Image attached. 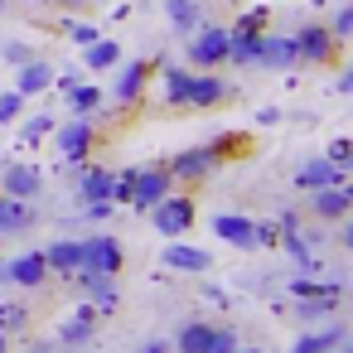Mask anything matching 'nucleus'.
Returning <instances> with one entry per match:
<instances>
[{"mask_svg": "<svg viewBox=\"0 0 353 353\" xmlns=\"http://www.w3.org/2000/svg\"><path fill=\"white\" fill-rule=\"evenodd\" d=\"M290 39H295V59H300V63H314V68H334V63H339V49H343V44L329 34V25L310 20V25H300Z\"/></svg>", "mask_w": 353, "mask_h": 353, "instance_id": "nucleus-2", "label": "nucleus"}, {"mask_svg": "<svg viewBox=\"0 0 353 353\" xmlns=\"http://www.w3.org/2000/svg\"><path fill=\"white\" fill-rule=\"evenodd\" d=\"M92 334H97V310L83 300V310H73V314L59 324V343H63V348H78V343H88Z\"/></svg>", "mask_w": 353, "mask_h": 353, "instance_id": "nucleus-21", "label": "nucleus"}, {"mask_svg": "<svg viewBox=\"0 0 353 353\" xmlns=\"http://www.w3.org/2000/svg\"><path fill=\"white\" fill-rule=\"evenodd\" d=\"M256 68H276V73L300 68V59H295V39H290V34H266V39H261V59H256Z\"/></svg>", "mask_w": 353, "mask_h": 353, "instance_id": "nucleus-19", "label": "nucleus"}, {"mask_svg": "<svg viewBox=\"0 0 353 353\" xmlns=\"http://www.w3.org/2000/svg\"><path fill=\"white\" fill-rule=\"evenodd\" d=\"M213 232H218L223 242H232L237 252H256V223L242 218V213H218V218H213Z\"/></svg>", "mask_w": 353, "mask_h": 353, "instance_id": "nucleus-17", "label": "nucleus"}, {"mask_svg": "<svg viewBox=\"0 0 353 353\" xmlns=\"http://www.w3.org/2000/svg\"><path fill=\"white\" fill-rule=\"evenodd\" d=\"M0 54H6V63H10V68H20V63H30V59H34V49H30V44H0Z\"/></svg>", "mask_w": 353, "mask_h": 353, "instance_id": "nucleus-40", "label": "nucleus"}, {"mask_svg": "<svg viewBox=\"0 0 353 353\" xmlns=\"http://www.w3.org/2000/svg\"><path fill=\"white\" fill-rule=\"evenodd\" d=\"M121 73H117V107L126 112V107H136L141 97H145V83H150V73H155V63L150 59H131V63H117Z\"/></svg>", "mask_w": 353, "mask_h": 353, "instance_id": "nucleus-11", "label": "nucleus"}, {"mask_svg": "<svg viewBox=\"0 0 353 353\" xmlns=\"http://www.w3.org/2000/svg\"><path fill=\"white\" fill-rule=\"evenodd\" d=\"M131 179H136V165L112 174V203H131Z\"/></svg>", "mask_w": 353, "mask_h": 353, "instance_id": "nucleus-37", "label": "nucleus"}, {"mask_svg": "<svg viewBox=\"0 0 353 353\" xmlns=\"http://www.w3.org/2000/svg\"><path fill=\"white\" fill-rule=\"evenodd\" d=\"M208 339H213V319H203V314H199V319H184V324H179V334H174L170 343H174V353H203V348H208Z\"/></svg>", "mask_w": 353, "mask_h": 353, "instance_id": "nucleus-24", "label": "nucleus"}, {"mask_svg": "<svg viewBox=\"0 0 353 353\" xmlns=\"http://www.w3.org/2000/svg\"><path fill=\"white\" fill-rule=\"evenodd\" d=\"M170 165V174H174V184H199V179H208L223 160H218V150L203 141V145H189V150H179L174 160H165Z\"/></svg>", "mask_w": 353, "mask_h": 353, "instance_id": "nucleus-9", "label": "nucleus"}, {"mask_svg": "<svg viewBox=\"0 0 353 353\" xmlns=\"http://www.w3.org/2000/svg\"><path fill=\"white\" fill-rule=\"evenodd\" d=\"M30 329V310L20 305V300H6V305H0V334H25Z\"/></svg>", "mask_w": 353, "mask_h": 353, "instance_id": "nucleus-30", "label": "nucleus"}, {"mask_svg": "<svg viewBox=\"0 0 353 353\" xmlns=\"http://www.w3.org/2000/svg\"><path fill=\"white\" fill-rule=\"evenodd\" d=\"M261 39H266V30H228V63H237V68H256V59H261Z\"/></svg>", "mask_w": 353, "mask_h": 353, "instance_id": "nucleus-18", "label": "nucleus"}, {"mask_svg": "<svg viewBox=\"0 0 353 353\" xmlns=\"http://www.w3.org/2000/svg\"><path fill=\"white\" fill-rule=\"evenodd\" d=\"M112 208H117V203H83V213H88L92 223H102V218H112Z\"/></svg>", "mask_w": 353, "mask_h": 353, "instance_id": "nucleus-44", "label": "nucleus"}, {"mask_svg": "<svg viewBox=\"0 0 353 353\" xmlns=\"http://www.w3.org/2000/svg\"><path fill=\"white\" fill-rule=\"evenodd\" d=\"M126 266V247L107 232H92L83 237V271H97V276H121Z\"/></svg>", "mask_w": 353, "mask_h": 353, "instance_id": "nucleus-8", "label": "nucleus"}, {"mask_svg": "<svg viewBox=\"0 0 353 353\" xmlns=\"http://www.w3.org/2000/svg\"><path fill=\"white\" fill-rule=\"evenodd\" d=\"M68 39H73L78 49H88V44L97 39V25H88V20H78V25H68Z\"/></svg>", "mask_w": 353, "mask_h": 353, "instance_id": "nucleus-41", "label": "nucleus"}, {"mask_svg": "<svg viewBox=\"0 0 353 353\" xmlns=\"http://www.w3.org/2000/svg\"><path fill=\"white\" fill-rule=\"evenodd\" d=\"M83 63H88L92 73H107V68H117V63H121V44H117V39H102V34H97V39H92V44L83 49Z\"/></svg>", "mask_w": 353, "mask_h": 353, "instance_id": "nucleus-27", "label": "nucleus"}, {"mask_svg": "<svg viewBox=\"0 0 353 353\" xmlns=\"http://www.w3.org/2000/svg\"><path fill=\"white\" fill-rule=\"evenodd\" d=\"M20 112H25V97L20 92H0V126L20 121Z\"/></svg>", "mask_w": 353, "mask_h": 353, "instance_id": "nucleus-35", "label": "nucleus"}, {"mask_svg": "<svg viewBox=\"0 0 353 353\" xmlns=\"http://www.w3.org/2000/svg\"><path fill=\"white\" fill-rule=\"evenodd\" d=\"M290 295H295V300H310V295L339 300V295H343V281H314V276H300V281H290Z\"/></svg>", "mask_w": 353, "mask_h": 353, "instance_id": "nucleus-29", "label": "nucleus"}, {"mask_svg": "<svg viewBox=\"0 0 353 353\" xmlns=\"http://www.w3.org/2000/svg\"><path fill=\"white\" fill-rule=\"evenodd\" d=\"M339 339H348V324H324V329H310L290 343V353H329Z\"/></svg>", "mask_w": 353, "mask_h": 353, "instance_id": "nucleus-26", "label": "nucleus"}, {"mask_svg": "<svg viewBox=\"0 0 353 353\" xmlns=\"http://www.w3.org/2000/svg\"><path fill=\"white\" fill-rule=\"evenodd\" d=\"M0 353H10V334H0Z\"/></svg>", "mask_w": 353, "mask_h": 353, "instance_id": "nucleus-47", "label": "nucleus"}, {"mask_svg": "<svg viewBox=\"0 0 353 353\" xmlns=\"http://www.w3.org/2000/svg\"><path fill=\"white\" fill-rule=\"evenodd\" d=\"M208 145L218 150V160H228V155H237V150H242V136H237V131H223V136H213Z\"/></svg>", "mask_w": 353, "mask_h": 353, "instance_id": "nucleus-38", "label": "nucleus"}, {"mask_svg": "<svg viewBox=\"0 0 353 353\" xmlns=\"http://www.w3.org/2000/svg\"><path fill=\"white\" fill-rule=\"evenodd\" d=\"M237 30H266V10H252V15H242V20H237Z\"/></svg>", "mask_w": 353, "mask_h": 353, "instance_id": "nucleus-43", "label": "nucleus"}, {"mask_svg": "<svg viewBox=\"0 0 353 353\" xmlns=\"http://www.w3.org/2000/svg\"><path fill=\"white\" fill-rule=\"evenodd\" d=\"M54 83H59V92L68 97V112H73V117H97V112H102V88L78 83V78H54Z\"/></svg>", "mask_w": 353, "mask_h": 353, "instance_id": "nucleus-16", "label": "nucleus"}, {"mask_svg": "<svg viewBox=\"0 0 353 353\" xmlns=\"http://www.w3.org/2000/svg\"><path fill=\"white\" fill-rule=\"evenodd\" d=\"M348 208H353L348 184H329V189H314V194H310V213H314L319 223H343Z\"/></svg>", "mask_w": 353, "mask_h": 353, "instance_id": "nucleus-13", "label": "nucleus"}, {"mask_svg": "<svg viewBox=\"0 0 353 353\" xmlns=\"http://www.w3.org/2000/svg\"><path fill=\"white\" fill-rule=\"evenodd\" d=\"M232 92H237V88H232V83H223L213 68H189V83H184V107H194V112H213V107H223Z\"/></svg>", "mask_w": 353, "mask_h": 353, "instance_id": "nucleus-4", "label": "nucleus"}, {"mask_svg": "<svg viewBox=\"0 0 353 353\" xmlns=\"http://www.w3.org/2000/svg\"><path fill=\"white\" fill-rule=\"evenodd\" d=\"M59 131V155L68 165H88L92 145H97V117H73L68 126H54Z\"/></svg>", "mask_w": 353, "mask_h": 353, "instance_id": "nucleus-7", "label": "nucleus"}, {"mask_svg": "<svg viewBox=\"0 0 353 353\" xmlns=\"http://www.w3.org/2000/svg\"><path fill=\"white\" fill-rule=\"evenodd\" d=\"M54 126H59V121H54L49 112H39V117H30V121H25V131H20V141H25V145H39L44 136H54Z\"/></svg>", "mask_w": 353, "mask_h": 353, "instance_id": "nucleus-32", "label": "nucleus"}, {"mask_svg": "<svg viewBox=\"0 0 353 353\" xmlns=\"http://www.w3.org/2000/svg\"><path fill=\"white\" fill-rule=\"evenodd\" d=\"M68 281H78L83 300H88V305H92L97 314H107V310H112V305L121 300V285H117V276H97V271H83V266H78V271H73Z\"/></svg>", "mask_w": 353, "mask_h": 353, "instance_id": "nucleus-12", "label": "nucleus"}, {"mask_svg": "<svg viewBox=\"0 0 353 353\" xmlns=\"http://www.w3.org/2000/svg\"><path fill=\"white\" fill-rule=\"evenodd\" d=\"M44 266H49V276H73V271L83 266V242H78V237L49 242V247H44Z\"/></svg>", "mask_w": 353, "mask_h": 353, "instance_id": "nucleus-20", "label": "nucleus"}, {"mask_svg": "<svg viewBox=\"0 0 353 353\" xmlns=\"http://www.w3.org/2000/svg\"><path fill=\"white\" fill-rule=\"evenodd\" d=\"M160 266H165V271H174V276H203V271L213 266V256H208L203 247H184V242H170V247L160 252Z\"/></svg>", "mask_w": 353, "mask_h": 353, "instance_id": "nucleus-14", "label": "nucleus"}, {"mask_svg": "<svg viewBox=\"0 0 353 353\" xmlns=\"http://www.w3.org/2000/svg\"><path fill=\"white\" fill-rule=\"evenodd\" d=\"M184 83L189 68H165V107H184Z\"/></svg>", "mask_w": 353, "mask_h": 353, "instance_id": "nucleus-31", "label": "nucleus"}, {"mask_svg": "<svg viewBox=\"0 0 353 353\" xmlns=\"http://www.w3.org/2000/svg\"><path fill=\"white\" fill-rule=\"evenodd\" d=\"M295 228H300V213H281V228H276V232L285 237V232H295Z\"/></svg>", "mask_w": 353, "mask_h": 353, "instance_id": "nucleus-45", "label": "nucleus"}, {"mask_svg": "<svg viewBox=\"0 0 353 353\" xmlns=\"http://www.w3.org/2000/svg\"><path fill=\"white\" fill-rule=\"evenodd\" d=\"M165 10H170V25H174V34H184V39H189V34L203 25V6H199V0H170Z\"/></svg>", "mask_w": 353, "mask_h": 353, "instance_id": "nucleus-28", "label": "nucleus"}, {"mask_svg": "<svg viewBox=\"0 0 353 353\" xmlns=\"http://www.w3.org/2000/svg\"><path fill=\"white\" fill-rule=\"evenodd\" d=\"M78 199L83 203H112V174L97 170V165L78 170Z\"/></svg>", "mask_w": 353, "mask_h": 353, "instance_id": "nucleus-25", "label": "nucleus"}, {"mask_svg": "<svg viewBox=\"0 0 353 353\" xmlns=\"http://www.w3.org/2000/svg\"><path fill=\"white\" fill-rule=\"evenodd\" d=\"M54 78H59V73H54V63L34 54L30 63H20V73H15V92H20V97H39V92H49V88H54Z\"/></svg>", "mask_w": 353, "mask_h": 353, "instance_id": "nucleus-15", "label": "nucleus"}, {"mask_svg": "<svg viewBox=\"0 0 353 353\" xmlns=\"http://www.w3.org/2000/svg\"><path fill=\"white\" fill-rule=\"evenodd\" d=\"M145 218L155 223V232H160V237H184V232L194 228V218H199V203H194L189 194H174V189H170V194H165Z\"/></svg>", "mask_w": 353, "mask_h": 353, "instance_id": "nucleus-3", "label": "nucleus"}, {"mask_svg": "<svg viewBox=\"0 0 353 353\" xmlns=\"http://www.w3.org/2000/svg\"><path fill=\"white\" fill-rule=\"evenodd\" d=\"M0 281H10L20 290H39L49 281V266H44V252H20L10 261H0Z\"/></svg>", "mask_w": 353, "mask_h": 353, "instance_id": "nucleus-10", "label": "nucleus"}, {"mask_svg": "<svg viewBox=\"0 0 353 353\" xmlns=\"http://www.w3.org/2000/svg\"><path fill=\"white\" fill-rule=\"evenodd\" d=\"M0 10H6V0H0Z\"/></svg>", "mask_w": 353, "mask_h": 353, "instance_id": "nucleus-51", "label": "nucleus"}, {"mask_svg": "<svg viewBox=\"0 0 353 353\" xmlns=\"http://www.w3.org/2000/svg\"><path fill=\"white\" fill-rule=\"evenodd\" d=\"M25 6H39V0H25Z\"/></svg>", "mask_w": 353, "mask_h": 353, "instance_id": "nucleus-50", "label": "nucleus"}, {"mask_svg": "<svg viewBox=\"0 0 353 353\" xmlns=\"http://www.w3.org/2000/svg\"><path fill=\"white\" fill-rule=\"evenodd\" d=\"M334 305H339V300H329V295H310V300H300V310H295V314L314 324V319H329V314H334Z\"/></svg>", "mask_w": 353, "mask_h": 353, "instance_id": "nucleus-33", "label": "nucleus"}, {"mask_svg": "<svg viewBox=\"0 0 353 353\" xmlns=\"http://www.w3.org/2000/svg\"><path fill=\"white\" fill-rule=\"evenodd\" d=\"M329 184H343V170H339V165H329V160H310V165H300V170H295V189H305V194L329 189Z\"/></svg>", "mask_w": 353, "mask_h": 353, "instance_id": "nucleus-23", "label": "nucleus"}, {"mask_svg": "<svg viewBox=\"0 0 353 353\" xmlns=\"http://www.w3.org/2000/svg\"><path fill=\"white\" fill-rule=\"evenodd\" d=\"M34 353H59V348H49V343H44V348H34Z\"/></svg>", "mask_w": 353, "mask_h": 353, "instance_id": "nucleus-49", "label": "nucleus"}, {"mask_svg": "<svg viewBox=\"0 0 353 353\" xmlns=\"http://www.w3.org/2000/svg\"><path fill=\"white\" fill-rule=\"evenodd\" d=\"M184 59H189V68H218V63H228V30L223 25H199L189 34Z\"/></svg>", "mask_w": 353, "mask_h": 353, "instance_id": "nucleus-5", "label": "nucleus"}, {"mask_svg": "<svg viewBox=\"0 0 353 353\" xmlns=\"http://www.w3.org/2000/svg\"><path fill=\"white\" fill-rule=\"evenodd\" d=\"M39 189H44V170L34 160H6V165H0V194H6V199L34 203Z\"/></svg>", "mask_w": 353, "mask_h": 353, "instance_id": "nucleus-6", "label": "nucleus"}, {"mask_svg": "<svg viewBox=\"0 0 353 353\" xmlns=\"http://www.w3.org/2000/svg\"><path fill=\"white\" fill-rule=\"evenodd\" d=\"M324 160H329V165H339V170L348 174V160H353V141H343V136H339V141H329V155H324Z\"/></svg>", "mask_w": 353, "mask_h": 353, "instance_id": "nucleus-36", "label": "nucleus"}, {"mask_svg": "<svg viewBox=\"0 0 353 353\" xmlns=\"http://www.w3.org/2000/svg\"><path fill=\"white\" fill-rule=\"evenodd\" d=\"M232 348H237V329L213 324V339H208V348H203V353H232Z\"/></svg>", "mask_w": 353, "mask_h": 353, "instance_id": "nucleus-34", "label": "nucleus"}, {"mask_svg": "<svg viewBox=\"0 0 353 353\" xmlns=\"http://www.w3.org/2000/svg\"><path fill=\"white\" fill-rule=\"evenodd\" d=\"M256 121H261V126H271V121H281V112H276V107H261V112H256Z\"/></svg>", "mask_w": 353, "mask_h": 353, "instance_id": "nucleus-46", "label": "nucleus"}, {"mask_svg": "<svg viewBox=\"0 0 353 353\" xmlns=\"http://www.w3.org/2000/svg\"><path fill=\"white\" fill-rule=\"evenodd\" d=\"M170 189H174L170 165H165V160H145V165H136V179H131V203H126V208L150 213V208H155Z\"/></svg>", "mask_w": 353, "mask_h": 353, "instance_id": "nucleus-1", "label": "nucleus"}, {"mask_svg": "<svg viewBox=\"0 0 353 353\" xmlns=\"http://www.w3.org/2000/svg\"><path fill=\"white\" fill-rule=\"evenodd\" d=\"M329 34H334V39H339V44H343V39H348V34H353V6H343V10H339V15H334V25H329Z\"/></svg>", "mask_w": 353, "mask_h": 353, "instance_id": "nucleus-39", "label": "nucleus"}, {"mask_svg": "<svg viewBox=\"0 0 353 353\" xmlns=\"http://www.w3.org/2000/svg\"><path fill=\"white\" fill-rule=\"evenodd\" d=\"M136 353H174V343H170L165 334H150V339H145V343H141Z\"/></svg>", "mask_w": 353, "mask_h": 353, "instance_id": "nucleus-42", "label": "nucleus"}, {"mask_svg": "<svg viewBox=\"0 0 353 353\" xmlns=\"http://www.w3.org/2000/svg\"><path fill=\"white\" fill-rule=\"evenodd\" d=\"M30 228H34V203L0 194V237H20V232H30Z\"/></svg>", "mask_w": 353, "mask_h": 353, "instance_id": "nucleus-22", "label": "nucleus"}, {"mask_svg": "<svg viewBox=\"0 0 353 353\" xmlns=\"http://www.w3.org/2000/svg\"><path fill=\"white\" fill-rule=\"evenodd\" d=\"M232 353H261V348H242V343H237V348H232Z\"/></svg>", "mask_w": 353, "mask_h": 353, "instance_id": "nucleus-48", "label": "nucleus"}]
</instances>
